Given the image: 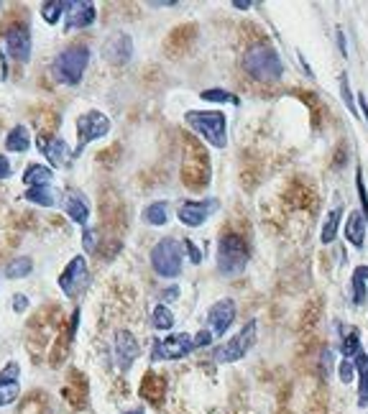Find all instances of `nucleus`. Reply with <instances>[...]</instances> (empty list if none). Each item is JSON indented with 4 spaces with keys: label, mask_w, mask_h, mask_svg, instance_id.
Segmentation results:
<instances>
[{
    "label": "nucleus",
    "mask_w": 368,
    "mask_h": 414,
    "mask_svg": "<svg viewBox=\"0 0 368 414\" xmlns=\"http://www.w3.org/2000/svg\"><path fill=\"white\" fill-rule=\"evenodd\" d=\"M6 148L13 154H26L31 148V134L26 126H13L11 134L6 136Z\"/></svg>",
    "instance_id": "5701e85b"
},
{
    "label": "nucleus",
    "mask_w": 368,
    "mask_h": 414,
    "mask_svg": "<svg viewBox=\"0 0 368 414\" xmlns=\"http://www.w3.org/2000/svg\"><path fill=\"white\" fill-rule=\"evenodd\" d=\"M299 62H302V67H305V72H307V77H315V75H312V67L310 64H307V59L302 54H299Z\"/></svg>",
    "instance_id": "a18cd8bd"
},
{
    "label": "nucleus",
    "mask_w": 368,
    "mask_h": 414,
    "mask_svg": "<svg viewBox=\"0 0 368 414\" xmlns=\"http://www.w3.org/2000/svg\"><path fill=\"white\" fill-rule=\"evenodd\" d=\"M70 3L72 0H46L41 6L44 21L49 23V26H57L62 21V15H67V11H70Z\"/></svg>",
    "instance_id": "393cba45"
},
{
    "label": "nucleus",
    "mask_w": 368,
    "mask_h": 414,
    "mask_svg": "<svg viewBox=\"0 0 368 414\" xmlns=\"http://www.w3.org/2000/svg\"><path fill=\"white\" fill-rule=\"evenodd\" d=\"M8 79V62H6V54L0 51V82H6Z\"/></svg>",
    "instance_id": "a19ab883"
},
{
    "label": "nucleus",
    "mask_w": 368,
    "mask_h": 414,
    "mask_svg": "<svg viewBox=\"0 0 368 414\" xmlns=\"http://www.w3.org/2000/svg\"><path fill=\"white\" fill-rule=\"evenodd\" d=\"M355 371H358V407L366 409L368 407V356L366 353H358L353 358Z\"/></svg>",
    "instance_id": "4be33fe9"
},
{
    "label": "nucleus",
    "mask_w": 368,
    "mask_h": 414,
    "mask_svg": "<svg viewBox=\"0 0 368 414\" xmlns=\"http://www.w3.org/2000/svg\"><path fill=\"white\" fill-rule=\"evenodd\" d=\"M353 379H355V366H353V361L343 358V361H340V381H343V384H350Z\"/></svg>",
    "instance_id": "72a5a7b5"
},
{
    "label": "nucleus",
    "mask_w": 368,
    "mask_h": 414,
    "mask_svg": "<svg viewBox=\"0 0 368 414\" xmlns=\"http://www.w3.org/2000/svg\"><path fill=\"white\" fill-rule=\"evenodd\" d=\"M105 59L110 64H128L131 62V56H133V39L128 34H113L110 39L105 41Z\"/></svg>",
    "instance_id": "dca6fc26"
},
{
    "label": "nucleus",
    "mask_w": 368,
    "mask_h": 414,
    "mask_svg": "<svg viewBox=\"0 0 368 414\" xmlns=\"http://www.w3.org/2000/svg\"><path fill=\"white\" fill-rule=\"evenodd\" d=\"M23 200L31 205H39V207H57L59 200H57V192L51 184H41V187H29V190L23 192Z\"/></svg>",
    "instance_id": "aec40b11"
},
{
    "label": "nucleus",
    "mask_w": 368,
    "mask_h": 414,
    "mask_svg": "<svg viewBox=\"0 0 368 414\" xmlns=\"http://www.w3.org/2000/svg\"><path fill=\"white\" fill-rule=\"evenodd\" d=\"M199 98L210 100V103H230V105H241V100L228 90H202L199 92Z\"/></svg>",
    "instance_id": "7c9ffc66"
},
{
    "label": "nucleus",
    "mask_w": 368,
    "mask_h": 414,
    "mask_svg": "<svg viewBox=\"0 0 368 414\" xmlns=\"http://www.w3.org/2000/svg\"><path fill=\"white\" fill-rule=\"evenodd\" d=\"M177 297H179V287H169V289H164L162 299H164V302H174Z\"/></svg>",
    "instance_id": "ea45409f"
},
{
    "label": "nucleus",
    "mask_w": 368,
    "mask_h": 414,
    "mask_svg": "<svg viewBox=\"0 0 368 414\" xmlns=\"http://www.w3.org/2000/svg\"><path fill=\"white\" fill-rule=\"evenodd\" d=\"M187 126L197 136L210 143L213 148L228 146V118L223 110H187L184 112Z\"/></svg>",
    "instance_id": "f257e3e1"
},
{
    "label": "nucleus",
    "mask_w": 368,
    "mask_h": 414,
    "mask_svg": "<svg viewBox=\"0 0 368 414\" xmlns=\"http://www.w3.org/2000/svg\"><path fill=\"white\" fill-rule=\"evenodd\" d=\"M233 8H238V11H248V8H251V3H248V0H235Z\"/></svg>",
    "instance_id": "c03bdc74"
},
{
    "label": "nucleus",
    "mask_w": 368,
    "mask_h": 414,
    "mask_svg": "<svg viewBox=\"0 0 368 414\" xmlns=\"http://www.w3.org/2000/svg\"><path fill=\"white\" fill-rule=\"evenodd\" d=\"M87 64H90V49L85 44H74V46H67L64 51H59L57 59L51 62V75L57 77V82L74 87L85 77Z\"/></svg>",
    "instance_id": "7ed1b4c3"
},
{
    "label": "nucleus",
    "mask_w": 368,
    "mask_h": 414,
    "mask_svg": "<svg viewBox=\"0 0 368 414\" xmlns=\"http://www.w3.org/2000/svg\"><path fill=\"white\" fill-rule=\"evenodd\" d=\"M21 394V366L11 361V363L0 371V407L13 404Z\"/></svg>",
    "instance_id": "ddd939ff"
},
{
    "label": "nucleus",
    "mask_w": 368,
    "mask_h": 414,
    "mask_svg": "<svg viewBox=\"0 0 368 414\" xmlns=\"http://www.w3.org/2000/svg\"><path fill=\"white\" fill-rule=\"evenodd\" d=\"M248 266V246L246 238L228 233L218 243V271L223 276H238Z\"/></svg>",
    "instance_id": "20e7f679"
},
{
    "label": "nucleus",
    "mask_w": 368,
    "mask_h": 414,
    "mask_svg": "<svg viewBox=\"0 0 368 414\" xmlns=\"http://www.w3.org/2000/svg\"><path fill=\"white\" fill-rule=\"evenodd\" d=\"M11 174H13V169H11V162H8V156L0 154V179H8Z\"/></svg>",
    "instance_id": "e433bc0d"
},
{
    "label": "nucleus",
    "mask_w": 368,
    "mask_h": 414,
    "mask_svg": "<svg viewBox=\"0 0 368 414\" xmlns=\"http://www.w3.org/2000/svg\"><path fill=\"white\" fill-rule=\"evenodd\" d=\"M110 128H113V123H110V118H107L105 112L87 110L85 115H79V120H77V146H74V151H72V159L82 156V151L90 146L92 141L105 138V136L110 134Z\"/></svg>",
    "instance_id": "0eeeda50"
},
{
    "label": "nucleus",
    "mask_w": 368,
    "mask_h": 414,
    "mask_svg": "<svg viewBox=\"0 0 368 414\" xmlns=\"http://www.w3.org/2000/svg\"><path fill=\"white\" fill-rule=\"evenodd\" d=\"M346 240L353 248H363L366 246V218L361 215V210L348 212L346 218Z\"/></svg>",
    "instance_id": "6ab92c4d"
},
{
    "label": "nucleus",
    "mask_w": 368,
    "mask_h": 414,
    "mask_svg": "<svg viewBox=\"0 0 368 414\" xmlns=\"http://www.w3.org/2000/svg\"><path fill=\"white\" fill-rule=\"evenodd\" d=\"M340 218H343V207H333V210L327 212V220H325V225H322V235H320V240H322V243H333V240H335V235H338Z\"/></svg>",
    "instance_id": "c85d7f7f"
},
{
    "label": "nucleus",
    "mask_w": 368,
    "mask_h": 414,
    "mask_svg": "<svg viewBox=\"0 0 368 414\" xmlns=\"http://www.w3.org/2000/svg\"><path fill=\"white\" fill-rule=\"evenodd\" d=\"M215 210H218V200L215 197H207V200H187V202L179 205L177 218L187 228H199V225L207 223V218Z\"/></svg>",
    "instance_id": "9d476101"
},
{
    "label": "nucleus",
    "mask_w": 368,
    "mask_h": 414,
    "mask_svg": "<svg viewBox=\"0 0 368 414\" xmlns=\"http://www.w3.org/2000/svg\"><path fill=\"white\" fill-rule=\"evenodd\" d=\"M338 46H340V54L348 56V46H346V34H343V28H338Z\"/></svg>",
    "instance_id": "79ce46f5"
},
{
    "label": "nucleus",
    "mask_w": 368,
    "mask_h": 414,
    "mask_svg": "<svg viewBox=\"0 0 368 414\" xmlns=\"http://www.w3.org/2000/svg\"><path fill=\"white\" fill-rule=\"evenodd\" d=\"M340 95H343V103L348 105V110L355 115V103H353V92H350V79H348V75H340Z\"/></svg>",
    "instance_id": "473e14b6"
},
{
    "label": "nucleus",
    "mask_w": 368,
    "mask_h": 414,
    "mask_svg": "<svg viewBox=\"0 0 368 414\" xmlns=\"http://www.w3.org/2000/svg\"><path fill=\"white\" fill-rule=\"evenodd\" d=\"M64 212H67V218H70L74 225L87 228V220H90V205H87L85 195H79V192H70L67 200H64Z\"/></svg>",
    "instance_id": "a211bd4d"
},
{
    "label": "nucleus",
    "mask_w": 368,
    "mask_h": 414,
    "mask_svg": "<svg viewBox=\"0 0 368 414\" xmlns=\"http://www.w3.org/2000/svg\"><path fill=\"white\" fill-rule=\"evenodd\" d=\"M358 108H361V112H363V118L368 120V100H366V95H358Z\"/></svg>",
    "instance_id": "37998d69"
},
{
    "label": "nucleus",
    "mask_w": 368,
    "mask_h": 414,
    "mask_svg": "<svg viewBox=\"0 0 368 414\" xmlns=\"http://www.w3.org/2000/svg\"><path fill=\"white\" fill-rule=\"evenodd\" d=\"M340 353H343V358L353 361L358 353H361V340H358V330H350L348 335H343L340 340Z\"/></svg>",
    "instance_id": "c756f323"
},
{
    "label": "nucleus",
    "mask_w": 368,
    "mask_h": 414,
    "mask_svg": "<svg viewBox=\"0 0 368 414\" xmlns=\"http://www.w3.org/2000/svg\"><path fill=\"white\" fill-rule=\"evenodd\" d=\"M138 353H141V345L138 340L133 337V332L128 330H118L115 332V361H118V368L121 371H128L133 361L138 358Z\"/></svg>",
    "instance_id": "4468645a"
},
{
    "label": "nucleus",
    "mask_w": 368,
    "mask_h": 414,
    "mask_svg": "<svg viewBox=\"0 0 368 414\" xmlns=\"http://www.w3.org/2000/svg\"><path fill=\"white\" fill-rule=\"evenodd\" d=\"M182 248H184L187 253H190V261H192V264H202V251H199V248L195 246V243H192L190 238H184V240H182Z\"/></svg>",
    "instance_id": "f704fd0d"
},
{
    "label": "nucleus",
    "mask_w": 368,
    "mask_h": 414,
    "mask_svg": "<svg viewBox=\"0 0 368 414\" xmlns=\"http://www.w3.org/2000/svg\"><path fill=\"white\" fill-rule=\"evenodd\" d=\"M85 251H95V231H90V228H85Z\"/></svg>",
    "instance_id": "58836bf2"
},
{
    "label": "nucleus",
    "mask_w": 368,
    "mask_h": 414,
    "mask_svg": "<svg viewBox=\"0 0 368 414\" xmlns=\"http://www.w3.org/2000/svg\"><path fill=\"white\" fill-rule=\"evenodd\" d=\"M87 279H90V269H87V259L85 256H74V259L67 264L62 274H59V289H62L64 297H74L87 287Z\"/></svg>",
    "instance_id": "1a4fd4ad"
},
{
    "label": "nucleus",
    "mask_w": 368,
    "mask_h": 414,
    "mask_svg": "<svg viewBox=\"0 0 368 414\" xmlns=\"http://www.w3.org/2000/svg\"><path fill=\"white\" fill-rule=\"evenodd\" d=\"M355 190H358V200H361V215L366 218V223H368V192H366V184H363L361 167L355 169Z\"/></svg>",
    "instance_id": "2f4dec72"
},
{
    "label": "nucleus",
    "mask_w": 368,
    "mask_h": 414,
    "mask_svg": "<svg viewBox=\"0 0 368 414\" xmlns=\"http://www.w3.org/2000/svg\"><path fill=\"white\" fill-rule=\"evenodd\" d=\"M143 220L149 225H154V228H162V225L169 223V207H166V202H151L146 205V210H143Z\"/></svg>",
    "instance_id": "a878e982"
},
{
    "label": "nucleus",
    "mask_w": 368,
    "mask_h": 414,
    "mask_svg": "<svg viewBox=\"0 0 368 414\" xmlns=\"http://www.w3.org/2000/svg\"><path fill=\"white\" fill-rule=\"evenodd\" d=\"M195 351V340L190 332H174L166 337H156L151 345V361L162 363V361H182Z\"/></svg>",
    "instance_id": "6e6552de"
},
{
    "label": "nucleus",
    "mask_w": 368,
    "mask_h": 414,
    "mask_svg": "<svg viewBox=\"0 0 368 414\" xmlns=\"http://www.w3.org/2000/svg\"><path fill=\"white\" fill-rule=\"evenodd\" d=\"M243 70L258 82H279L284 75V62L282 56L276 54L274 46L258 44L254 49H248L243 56Z\"/></svg>",
    "instance_id": "f03ea898"
},
{
    "label": "nucleus",
    "mask_w": 368,
    "mask_h": 414,
    "mask_svg": "<svg viewBox=\"0 0 368 414\" xmlns=\"http://www.w3.org/2000/svg\"><path fill=\"white\" fill-rule=\"evenodd\" d=\"M174 312H171L166 304H156L154 312H151V325H154L156 330H171L174 328Z\"/></svg>",
    "instance_id": "cd10ccee"
},
{
    "label": "nucleus",
    "mask_w": 368,
    "mask_h": 414,
    "mask_svg": "<svg viewBox=\"0 0 368 414\" xmlns=\"http://www.w3.org/2000/svg\"><path fill=\"white\" fill-rule=\"evenodd\" d=\"M36 146H39V151H41L46 159L51 162V167H64V164L72 159V151L70 146L64 143V138H41L39 136V141H36Z\"/></svg>",
    "instance_id": "f3484780"
},
{
    "label": "nucleus",
    "mask_w": 368,
    "mask_h": 414,
    "mask_svg": "<svg viewBox=\"0 0 368 414\" xmlns=\"http://www.w3.org/2000/svg\"><path fill=\"white\" fill-rule=\"evenodd\" d=\"M235 320V302L233 299H218L213 307L207 309V325H210V332L213 337H223L228 330H230V325Z\"/></svg>",
    "instance_id": "9b49d317"
},
{
    "label": "nucleus",
    "mask_w": 368,
    "mask_h": 414,
    "mask_svg": "<svg viewBox=\"0 0 368 414\" xmlns=\"http://www.w3.org/2000/svg\"><path fill=\"white\" fill-rule=\"evenodd\" d=\"M51 176H54V172H51L49 167H44V164H29V167L23 169V184H26V190L29 187H41V184H51Z\"/></svg>",
    "instance_id": "412c9836"
},
{
    "label": "nucleus",
    "mask_w": 368,
    "mask_h": 414,
    "mask_svg": "<svg viewBox=\"0 0 368 414\" xmlns=\"http://www.w3.org/2000/svg\"><path fill=\"white\" fill-rule=\"evenodd\" d=\"M192 340H195V351H197V348H205V345H210V340H213V332H210V330H199L197 335L192 337Z\"/></svg>",
    "instance_id": "c9c22d12"
},
{
    "label": "nucleus",
    "mask_w": 368,
    "mask_h": 414,
    "mask_svg": "<svg viewBox=\"0 0 368 414\" xmlns=\"http://www.w3.org/2000/svg\"><path fill=\"white\" fill-rule=\"evenodd\" d=\"M13 309H15V312H26V309H29V297H26V295H15L13 297Z\"/></svg>",
    "instance_id": "4c0bfd02"
},
{
    "label": "nucleus",
    "mask_w": 368,
    "mask_h": 414,
    "mask_svg": "<svg viewBox=\"0 0 368 414\" xmlns=\"http://www.w3.org/2000/svg\"><path fill=\"white\" fill-rule=\"evenodd\" d=\"M350 284H353V304L355 307H363L368 295V266H355Z\"/></svg>",
    "instance_id": "b1692460"
},
{
    "label": "nucleus",
    "mask_w": 368,
    "mask_h": 414,
    "mask_svg": "<svg viewBox=\"0 0 368 414\" xmlns=\"http://www.w3.org/2000/svg\"><path fill=\"white\" fill-rule=\"evenodd\" d=\"M98 18V8L90 0H82V3H70V11H67V23H64V31H77V28H87L95 23Z\"/></svg>",
    "instance_id": "2eb2a0df"
},
{
    "label": "nucleus",
    "mask_w": 368,
    "mask_h": 414,
    "mask_svg": "<svg viewBox=\"0 0 368 414\" xmlns=\"http://www.w3.org/2000/svg\"><path fill=\"white\" fill-rule=\"evenodd\" d=\"M34 271V261L29 259V256H21V259H13L11 264L6 266V276L11 281L15 279H26V276Z\"/></svg>",
    "instance_id": "bb28decb"
},
{
    "label": "nucleus",
    "mask_w": 368,
    "mask_h": 414,
    "mask_svg": "<svg viewBox=\"0 0 368 414\" xmlns=\"http://www.w3.org/2000/svg\"><path fill=\"white\" fill-rule=\"evenodd\" d=\"M6 51L11 59L26 64L31 59V31L29 26H11L6 31Z\"/></svg>",
    "instance_id": "f8f14e48"
},
{
    "label": "nucleus",
    "mask_w": 368,
    "mask_h": 414,
    "mask_svg": "<svg viewBox=\"0 0 368 414\" xmlns=\"http://www.w3.org/2000/svg\"><path fill=\"white\" fill-rule=\"evenodd\" d=\"M182 256L184 248L179 240L174 238H162L151 248V269L164 279H177L182 274Z\"/></svg>",
    "instance_id": "39448f33"
},
{
    "label": "nucleus",
    "mask_w": 368,
    "mask_h": 414,
    "mask_svg": "<svg viewBox=\"0 0 368 414\" xmlns=\"http://www.w3.org/2000/svg\"><path fill=\"white\" fill-rule=\"evenodd\" d=\"M256 328H258V323L248 320L230 340H225L223 345L215 348L213 361H218V363H238V361L246 358V353L256 345Z\"/></svg>",
    "instance_id": "423d86ee"
},
{
    "label": "nucleus",
    "mask_w": 368,
    "mask_h": 414,
    "mask_svg": "<svg viewBox=\"0 0 368 414\" xmlns=\"http://www.w3.org/2000/svg\"><path fill=\"white\" fill-rule=\"evenodd\" d=\"M123 414H143V409H131V412H123Z\"/></svg>",
    "instance_id": "49530a36"
}]
</instances>
